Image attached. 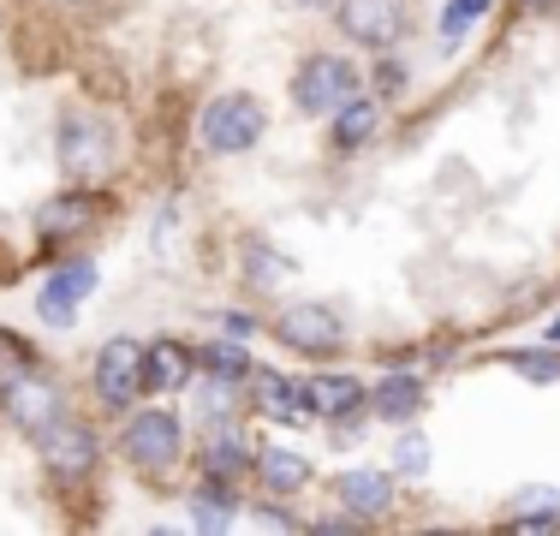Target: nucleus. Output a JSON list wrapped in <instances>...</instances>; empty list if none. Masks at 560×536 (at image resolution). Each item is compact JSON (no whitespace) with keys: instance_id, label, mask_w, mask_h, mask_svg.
I'll use <instances>...</instances> for the list:
<instances>
[{"instance_id":"f257e3e1","label":"nucleus","mask_w":560,"mask_h":536,"mask_svg":"<svg viewBox=\"0 0 560 536\" xmlns=\"http://www.w3.org/2000/svg\"><path fill=\"white\" fill-rule=\"evenodd\" d=\"M262 102L245 96V90H233V96H215L203 107V119H197V138H203L209 155H245L250 143L262 138Z\"/></svg>"},{"instance_id":"f03ea898","label":"nucleus","mask_w":560,"mask_h":536,"mask_svg":"<svg viewBox=\"0 0 560 536\" xmlns=\"http://www.w3.org/2000/svg\"><path fill=\"white\" fill-rule=\"evenodd\" d=\"M352 96H358V66L340 60V54H311V60L292 72V102H299L304 114H316V119H328Z\"/></svg>"},{"instance_id":"7ed1b4c3","label":"nucleus","mask_w":560,"mask_h":536,"mask_svg":"<svg viewBox=\"0 0 560 536\" xmlns=\"http://www.w3.org/2000/svg\"><path fill=\"white\" fill-rule=\"evenodd\" d=\"M60 167L72 179H96L114 167V126L96 114H66L60 119Z\"/></svg>"},{"instance_id":"20e7f679","label":"nucleus","mask_w":560,"mask_h":536,"mask_svg":"<svg viewBox=\"0 0 560 536\" xmlns=\"http://www.w3.org/2000/svg\"><path fill=\"white\" fill-rule=\"evenodd\" d=\"M179 418L173 411H138V418H126L119 429V453H126L138 471H167L173 459H179Z\"/></svg>"},{"instance_id":"39448f33","label":"nucleus","mask_w":560,"mask_h":536,"mask_svg":"<svg viewBox=\"0 0 560 536\" xmlns=\"http://www.w3.org/2000/svg\"><path fill=\"white\" fill-rule=\"evenodd\" d=\"M36 447H43V465H48L60 482L90 477V471H96V453H102V447H96V429L78 423V418H66V411L43 429V435H36Z\"/></svg>"},{"instance_id":"423d86ee","label":"nucleus","mask_w":560,"mask_h":536,"mask_svg":"<svg viewBox=\"0 0 560 536\" xmlns=\"http://www.w3.org/2000/svg\"><path fill=\"white\" fill-rule=\"evenodd\" d=\"M340 31L352 36L358 48H394L406 36V0H340Z\"/></svg>"},{"instance_id":"0eeeda50","label":"nucleus","mask_w":560,"mask_h":536,"mask_svg":"<svg viewBox=\"0 0 560 536\" xmlns=\"http://www.w3.org/2000/svg\"><path fill=\"white\" fill-rule=\"evenodd\" d=\"M143 352H150V346H138V340H108L96 352V394L108 399L114 411L138 406V394H143Z\"/></svg>"},{"instance_id":"6e6552de","label":"nucleus","mask_w":560,"mask_h":536,"mask_svg":"<svg viewBox=\"0 0 560 536\" xmlns=\"http://www.w3.org/2000/svg\"><path fill=\"white\" fill-rule=\"evenodd\" d=\"M96 263H60L55 275L43 280V292H36V311H43L48 328H66V322L78 316V304L96 292Z\"/></svg>"},{"instance_id":"1a4fd4ad","label":"nucleus","mask_w":560,"mask_h":536,"mask_svg":"<svg viewBox=\"0 0 560 536\" xmlns=\"http://www.w3.org/2000/svg\"><path fill=\"white\" fill-rule=\"evenodd\" d=\"M340 316L328 311V304H292V311H280V322H275V340L280 346H292V352H335L340 346Z\"/></svg>"},{"instance_id":"9d476101","label":"nucleus","mask_w":560,"mask_h":536,"mask_svg":"<svg viewBox=\"0 0 560 536\" xmlns=\"http://www.w3.org/2000/svg\"><path fill=\"white\" fill-rule=\"evenodd\" d=\"M0 399H7V418L19 423L24 435H43V429L60 418V387L43 382V375H31V370H24L19 382L0 387Z\"/></svg>"},{"instance_id":"9b49d317","label":"nucleus","mask_w":560,"mask_h":536,"mask_svg":"<svg viewBox=\"0 0 560 536\" xmlns=\"http://www.w3.org/2000/svg\"><path fill=\"white\" fill-rule=\"evenodd\" d=\"M335 501L370 525V518H382V513L394 506V471H370V465L340 471V477H335Z\"/></svg>"},{"instance_id":"f8f14e48","label":"nucleus","mask_w":560,"mask_h":536,"mask_svg":"<svg viewBox=\"0 0 560 536\" xmlns=\"http://www.w3.org/2000/svg\"><path fill=\"white\" fill-rule=\"evenodd\" d=\"M257 465V447H250L238 429H226L215 418V429H209V441H203V477H226V482H238Z\"/></svg>"},{"instance_id":"ddd939ff","label":"nucleus","mask_w":560,"mask_h":536,"mask_svg":"<svg viewBox=\"0 0 560 536\" xmlns=\"http://www.w3.org/2000/svg\"><path fill=\"white\" fill-rule=\"evenodd\" d=\"M304 394H311V411L316 418H352V411H364L370 406V394H364V382L358 375H311L304 382Z\"/></svg>"},{"instance_id":"4468645a","label":"nucleus","mask_w":560,"mask_h":536,"mask_svg":"<svg viewBox=\"0 0 560 536\" xmlns=\"http://www.w3.org/2000/svg\"><path fill=\"white\" fill-rule=\"evenodd\" d=\"M376 126H382V102L352 96L328 114V143H335V150H364V143L376 138Z\"/></svg>"},{"instance_id":"2eb2a0df","label":"nucleus","mask_w":560,"mask_h":536,"mask_svg":"<svg viewBox=\"0 0 560 536\" xmlns=\"http://www.w3.org/2000/svg\"><path fill=\"white\" fill-rule=\"evenodd\" d=\"M197 370V358L185 352V346L173 340H155L150 352H143V394H173V387H185Z\"/></svg>"},{"instance_id":"dca6fc26","label":"nucleus","mask_w":560,"mask_h":536,"mask_svg":"<svg viewBox=\"0 0 560 536\" xmlns=\"http://www.w3.org/2000/svg\"><path fill=\"white\" fill-rule=\"evenodd\" d=\"M418 406H423V375H382L376 382V394H370V411H376L382 423H411L418 418Z\"/></svg>"},{"instance_id":"f3484780","label":"nucleus","mask_w":560,"mask_h":536,"mask_svg":"<svg viewBox=\"0 0 560 536\" xmlns=\"http://www.w3.org/2000/svg\"><path fill=\"white\" fill-rule=\"evenodd\" d=\"M191 525L197 531H233L238 525V482L209 477L203 489L191 494Z\"/></svg>"},{"instance_id":"a211bd4d","label":"nucleus","mask_w":560,"mask_h":536,"mask_svg":"<svg viewBox=\"0 0 560 536\" xmlns=\"http://www.w3.org/2000/svg\"><path fill=\"white\" fill-rule=\"evenodd\" d=\"M257 477L269 494H299L311 482V459L299 447H257Z\"/></svg>"},{"instance_id":"6ab92c4d","label":"nucleus","mask_w":560,"mask_h":536,"mask_svg":"<svg viewBox=\"0 0 560 536\" xmlns=\"http://www.w3.org/2000/svg\"><path fill=\"white\" fill-rule=\"evenodd\" d=\"M506 531H560V489H549V482L518 489L513 513H506Z\"/></svg>"},{"instance_id":"aec40b11","label":"nucleus","mask_w":560,"mask_h":536,"mask_svg":"<svg viewBox=\"0 0 560 536\" xmlns=\"http://www.w3.org/2000/svg\"><path fill=\"white\" fill-rule=\"evenodd\" d=\"M84 226H90V197L84 191H66L36 214V238H43V245H60V238L84 233Z\"/></svg>"},{"instance_id":"412c9836","label":"nucleus","mask_w":560,"mask_h":536,"mask_svg":"<svg viewBox=\"0 0 560 536\" xmlns=\"http://www.w3.org/2000/svg\"><path fill=\"white\" fill-rule=\"evenodd\" d=\"M257 411H269V418H304V411H311V394H304V382H292V375L262 370L257 375Z\"/></svg>"},{"instance_id":"4be33fe9","label":"nucleus","mask_w":560,"mask_h":536,"mask_svg":"<svg viewBox=\"0 0 560 536\" xmlns=\"http://www.w3.org/2000/svg\"><path fill=\"white\" fill-rule=\"evenodd\" d=\"M197 364H203L209 375H221V382H245V375H257V370H250V352H245L238 340L203 346V352H197Z\"/></svg>"},{"instance_id":"5701e85b","label":"nucleus","mask_w":560,"mask_h":536,"mask_svg":"<svg viewBox=\"0 0 560 536\" xmlns=\"http://www.w3.org/2000/svg\"><path fill=\"white\" fill-rule=\"evenodd\" d=\"M489 7H495V0H447V7H442V36H447V43H459V36L471 31Z\"/></svg>"},{"instance_id":"b1692460","label":"nucleus","mask_w":560,"mask_h":536,"mask_svg":"<svg viewBox=\"0 0 560 536\" xmlns=\"http://www.w3.org/2000/svg\"><path fill=\"white\" fill-rule=\"evenodd\" d=\"M506 364H513L518 375H525V382H537V387L560 382V358H555V352H513Z\"/></svg>"},{"instance_id":"393cba45","label":"nucleus","mask_w":560,"mask_h":536,"mask_svg":"<svg viewBox=\"0 0 560 536\" xmlns=\"http://www.w3.org/2000/svg\"><path fill=\"white\" fill-rule=\"evenodd\" d=\"M394 471H399V477L430 471V441H423V435H406V441H399V447H394Z\"/></svg>"},{"instance_id":"a878e982","label":"nucleus","mask_w":560,"mask_h":536,"mask_svg":"<svg viewBox=\"0 0 560 536\" xmlns=\"http://www.w3.org/2000/svg\"><path fill=\"white\" fill-rule=\"evenodd\" d=\"M24 370H31V346H24V340H12V334H0V387H7V382H19Z\"/></svg>"},{"instance_id":"bb28decb","label":"nucleus","mask_w":560,"mask_h":536,"mask_svg":"<svg viewBox=\"0 0 560 536\" xmlns=\"http://www.w3.org/2000/svg\"><path fill=\"white\" fill-rule=\"evenodd\" d=\"M549 340H555V346H560V316H555V322H549Z\"/></svg>"}]
</instances>
